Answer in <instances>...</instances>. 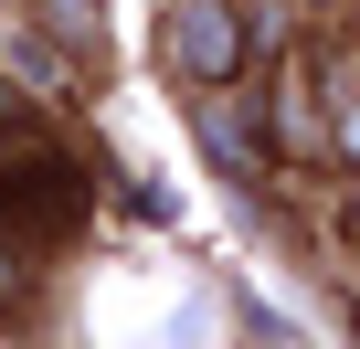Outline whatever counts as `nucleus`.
<instances>
[{
  "mask_svg": "<svg viewBox=\"0 0 360 349\" xmlns=\"http://www.w3.org/2000/svg\"><path fill=\"white\" fill-rule=\"evenodd\" d=\"M180 64H191L202 85H223L244 64V22L223 11V0H180Z\"/></svg>",
  "mask_w": 360,
  "mask_h": 349,
  "instance_id": "f257e3e1",
  "label": "nucleus"
}]
</instances>
